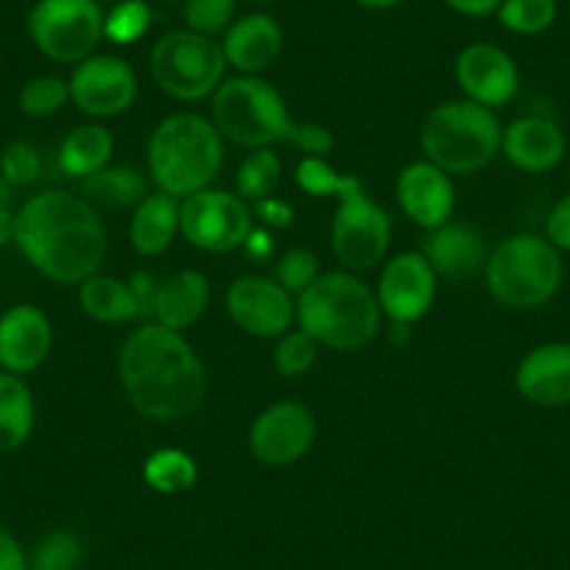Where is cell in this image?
Masks as SVG:
<instances>
[{"label":"cell","mask_w":570,"mask_h":570,"mask_svg":"<svg viewBox=\"0 0 570 570\" xmlns=\"http://www.w3.org/2000/svg\"><path fill=\"white\" fill-rule=\"evenodd\" d=\"M14 246L42 277L81 285L107 261V229L85 196L53 188L14 213Z\"/></svg>","instance_id":"obj_1"},{"label":"cell","mask_w":570,"mask_h":570,"mask_svg":"<svg viewBox=\"0 0 570 570\" xmlns=\"http://www.w3.org/2000/svg\"><path fill=\"white\" fill-rule=\"evenodd\" d=\"M124 392L146 420L177 422L194 414L207 392V372L179 331L157 322L137 327L118 355Z\"/></svg>","instance_id":"obj_2"},{"label":"cell","mask_w":570,"mask_h":570,"mask_svg":"<svg viewBox=\"0 0 570 570\" xmlns=\"http://www.w3.org/2000/svg\"><path fill=\"white\" fill-rule=\"evenodd\" d=\"M299 331L316 344L353 353L364 350L381 327V305L375 292L353 272L320 274L297 299Z\"/></svg>","instance_id":"obj_3"},{"label":"cell","mask_w":570,"mask_h":570,"mask_svg":"<svg viewBox=\"0 0 570 570\" xmlns=\"http://www.w3.org/2000/svg\"><path fill=\"white\" fill-rule=\"evenodd\" d=\"M224 166V142L216 124L194 112L168 115L149 140L151 179L163 194L185 199L210 188Z\"/></svg>","instance_id":"obj_4"},{"label":"cell","mask_w":570,"mask_h":570,"mask_svg":"<svg viewBox=\"0 0 570 570\" xmlns=\"http://www.w3.org/2000/svg\"><path fill=\"white\" fill-rule=\"evenodd\" d=\"M503 126L490 107L453 98L428 112L420 131L425 160L445 174H475L501 151Z\"/></svg>","instance_id":"obj_5"},{"label":"cell","mask_w":570,"mask_h":570,"mask_svg":"<svg viewBox=\"0 0 570 570\" xmlns=\"http://www.w3.org/2000/svg\"><path fill=\"white\" fill-rule=\"evenodd\" d=\"M484 272L492 297L514 311L542 308L553 299L564 277L557 246L531 233L503 238L487 257Z\"/></svg>","instance_id":"obj_6"},{"label":"cell","mask_w":570,"mask_h":570,"mask_svg":"<svg viewBox=\"0 0 570 570\" xmlns=\"http://www.w3.org/2000/svg\"><path fill=\"white\" fill-rule=\"evenodd\" d=\"M213 124L218 135L246 149L292 142L297 129V120L292 118L277 87L257 76H235L222 81V87L213 92Z\"/></svg>","instance_id":"obj_7"},{"label":"cell","mask_w":570,"mask_h":570,"mask_svg":"<svg viewBox=\"0 0 570 570\" xmlns=\"http://www.w3.org/2000/svg\"><path fill=\"white\" fill-rule=\"evenodd\" d=\"M227 59L213 37L196 31H168L155 42L149 53L151 79L166 96L177 101H199L222 87Z\"/></svg>","instance_id":"obj_8"},{"label":"cell","mask_w":570,"mask_h":570,"mask_svg":"<svg viewBox=\"0 0 570 570\" xmlns=\"http://www.w3.org/2000/svg\"><path fill=\"white\" fill-rule=\"evenodd\" d=\"M29 31L48 59L79 65L104 40V9L98 0H37Z\"/></svg>","instance_id":"obj_9"},{"label":"cell","mask_w":570,"mask_h":570,"mask_svg":"<svg viewBox=\"0 0 570 570\" xmlns=\"http://www.w3.org/2000/svg\"><path fill=\"white\" fill-rule=\"evenodd\" d=\"M252 210L238 194L199 190L179 205V233L190 246L205 252L244 249L252 233Z\"/></svg>","instance_id":"obj_10"},{"label":"cell","mask_w":570,"mask_h":570,"mask_svg":"<svg viewBox=\"0 0 570 570\" xmlns=\"http://www.w3.org/2000/svg\"><path fill=\"white\" fill-rule=\"evenodd\" d=\"M331 240L344 268L366 272L386 257L389 240H392V218L366 196V190H361L347 199H338Z\"/></svg>","instance_id":"obj_11"},{"label":"cell","mask_w":570,"mask_h":570,"mask_svg":"<svg viewBox=\"0 0 570 570\" xmlns=\"http://www.w3.org/2000/svg\"><path fill=\"white\" fill-rule=\"evenodd\" d=\"M316 440V420L308 405L279 400L255 416L249 428L252 456L268 468L297 464Z\"/></svg>","instance_id":"obj_12"},{"label":"cell","mask_w":570,"mask_h":570,"mask_svg":"<svg viewBox=\"0 0 570 570\" xmlns=\"http://www.w3.org/2000/svg\"><path fill=\"white\" fill-rule=\"evenodd\" d=\"M229 320L255 338H279L297 320V305L277 279L244 274L227 288Z\"/></svg>","instance_id":"obj_13"},{"label":"cell","mask_w":570,"mask_h":570,"mask_svg":"<svg viewBox=\"0 0 570 570\" xmlns=\"http://www.w3.org/2000/svg\"><path fill=\"white\" fill-rule=\"evenodd\" d=\"M70 101L92 118H115L135 104L137 76L129 62L112 53H92L70 76Z\"/></svg>","instance_id":"obj_14"},{"label":"cell","mask_w":570,"mask_h":570,"mask_svg":"<svg viewBox=\"0 0 570 570\" xmlns=\"http://www.w3.org/2000/svg\"><path fill=\"white\" fill-rule=\"evenodd\" d=\"M436 272L422 252H400L383 266L377 279V305L394 325H411L431 311L436 297Z\"/></svg>","instance_id":"obj_15"},{"label":"cell","mask_w":570,"mask_h":570,"mask_svg":"<svg viewBox=\"0 0 570 570\" xmlns=\"http://www.w3.org/2000/svg\"><path fill=\"white\" fill-rule=\"evenodd\" d=\"M456 85L468 101L498 109L518 96L520 70L501 46L473 42L456 57Z\"/></svg>","instance_id":"obj_16"},{"label":"cell","mask_w":570,"mask_h":570,"mask_svg":"<svg viewBox=\"0 0 570 570\" xmlns=\"http://www.w3.org/2000/svg\"><path fill=\"white\" fill-rule=\"evenodd\" d=\"M53 331L37 305L20 303L0 314V366L12 375H29L48 358Z\"/></svg>","instance_id":"obj_17"},{"label":"cell","mask_w":570,"mask_h":570,"mask_svg":"<svg viewBox=\"0 0 570 570\" xmlns=\"http://www.w3.org/2000/svg\"><path fill=\"white\" fill-rule=\"evenodd\" d=\"M397 202L416 227L436 229L451 222L456 194H453L451 177L440 166L420 160L400 171Z\"/></svg>","instance_id":"obj_18"},{"label":"cell","mask_w":570,"mask_h":570,"mask_svg":"<svg viewBox=\"0 0 570 570\" xmlns=\"http://www.w3.org/2000/svg\"><path fill=\"white\" fill-rule=\"evenodd\" d=\"M501 151L514 168L525 174H546L562 163L568 151L564 131L542 115H525L503 129Z\"/></svg>","instance_id":"obj_19"},{"label":"cell","mask_w":570,"mask_h":570,"mask_svg":"<svg viewBox=\"0 0 570 570\" xmlns=\"http://www.w3.org/2000/svg\"><path fill=\"white\" fill-rule=\"evenodd\" d=\"M514 386L529 403L559 409L570 403V344H540L520 361Z\"/></svg>","instance_id":"obj_20"},{"label":"cell","mask_w":570,"mask_h":570,"mask_svg":"<svg viewBox=\"0 0 570 570\" xmlns=\"http://www.w3.org/2000/svg\"><path fill=\"white\" fill-rule=\"evenodd\" d=\"M224 59L240 76H257L277 62L283 51V29L272 14H244L224 31Z\"/></svg>","instance_id":"obj_21"},{"label":"cell","mask_w":570,"mask_h":570,"mask_svg":"<svg viewBox=\"0 0 570 570\" xmlns=\"http://www.w3.org/2000/svg\"><path fill=\"white\" fill-rule=\"evenodd\" d=\"M422 255L434 266L436 277L464 279L487 266V240L479 229L468 224H442L436 229H428V238L422 244Z\"/></svg>","instance_id":"obj_22"},{"label":"cell","mask_w":570,"mask_h":570,"mask_svg":"<svg viewBox=\"0 0 570 570\" xmlns=\"http://www.w3.org/2000/svg\"><path fill=\"white\" fill-rule=\"evenodd\" d=\"M207 305H210V283H207V277L196 268H185V272L160 279L155 299V320L157 325L183 333L185 327H190L205 314Z\"/></svg>","instance_id":"obj_23"},{"label":"cell","mask_w":570,"mask_h":570,"mask_svg":"<svg viewBox=\"0 0 570 570\" xmlns=\"http://www.w3.org/2000/svg\"><path fill=\"white\" fill-rule=\"evenodd\" d=\"M179 233V202L174 196L149 194L131 213L129 240L137 255L155 257L163 255L174 244Z\"/></svg>","instance_id":"obj_24"},{"label":"cell","mask_w":570,"mask_h":570,"mask_svg":"<svg viewBox=\"0 0 570 570\" xmlns=\"http://www.w3.org/2000/svg\"><path fill=\"white\" fill-rule=\"evenodd\" d=\"M115 149V137L107 126L85 124L68 131V137L59 146V168L65 177L87 179L109 166V157Z\"/></svg>","instance_id":"obj_25"},{"label":"cell","mask_w":570,"mask_h":570,"mask_svg":"<svg viewBox=\"0 0 570 570\" xmlns=\"http://www.w3.org/2000/svg\"><path fill=\"white\" fill-rule=\"evenodd\" d=\"M35 394L26 381L12 372H0V453L23 448L35 434Z\"/></svg>","instance_id":"obj_26"},{"label":"cell","mask_w":570,"mask_h":570,"mask_svg":"<svg viewBox=\"0 0 570 570\" xmlns=\"http://www.w3.org/2000/svg\"><path fill=\"white\" fill-rule=\"evenodd\" d=\"M79 303L87 316L107 325H120V322L137 320V303L129 283L109 274H92L81 283Z\"/></svg>","instance_id":"obj_27"},{"label":"cell","mask_w":570,"mask_h":570,"mask_svg":"<svg viewBox=\"0 0 570 570\" xmlns=\"http://www.w3.org/2000/svg\"><path fill=\"white\" fill-rule=\"evenodd\" d=\"M81 194H85L90 205L96 202V205L124 210V207L140 205L149 196V188H146L142 174L135 171V168L107 166L98 174H92V177L81 179Z\"/></svg>","instance_id":"obj_28"},{"label":"cell","mask_w":570,"mask_h":570,"mask_svg":"<svg viewBox=\"0 0 570 570\" xmlns=\"http://www.w3.org/2000/svg\"><path fill=\"white\" fill-rule=\"evenodd\" d=\"M142 479L155 492L163 495H177V492H188L199 479V468L194 459L177 448H163V451L151 453L142 464Z\"/></svg>","instance_id":"obj_29"},{"label":"cell","mask_w":570,"mask_h":570,"mask_svg":"<svg viewBox=\"0 0 570 570\" xmlns=\"http://www.w3.org/2000/svg\"><path fill=\"white\" fill-rule=\"evenodd\" d=\"M279 174V157L268 149H255L244 163H240L238 174H235V188L244 202H261L277 190Z\"/></svg>","instance_id":"obj_30"},{"label":"cell","mask_w":570,"mask_h":570,"mask_svg":"<svg viewBox=\"0 0 570 570\" xmlns=\"http://www.w3.org/2000/svg\"><path fill=\"white\" fill-rule=\"evenodd\" d=\"M297 185L305 194L316 196V199H325V196H338V199H347V196L361 194L364 183L358 177H344L338 174L331 163H325L322 157H305L297 166Z\"/></svg>","instance_id":"obj_31"},{"label":"cell","mask_w":570,"mask_h":570,"mask_svg":"<svg viewBox=\"0 0 570 570\" xmlns=\"http://www.w3.org/2000/svg\"><path fill=\"white\" fill-rule=\"evenodd\" d=\"M557 0H503L498 9V20L507 31L523 37L546 35L557 23Z\"/></svg>","instance_id":"obj_32"},{"label":"cell","mask_w":570,"mask_h":570,"mask_svg":"<svg viewBox=\"0 0 570 570\" xmlns=\"http://www.w3.org/2000/svg\"><path fill=\"white\" fill-rule=\"evenodd\" d=\"M85 559V542L76 531H48L29 557L31 570H76Z\"/></svg>","instance_id":"obj_33"},{"label":"cell","mask_w":570,"mask_h":570,"mask_svg":"<svg viewBox=\"0 0 570 570\" xmlns=\"http://www.w3.org/2000/svg\"><path fill=\"white\" fill-rule=\"evenodd\" d=\"M151 20H155V14H151V7L146 0H120L104 14V37L112 46H131V42L146 37V31L151 29Z\"/></svg>","instance_id":"obj_34"},{"label":"cell","mask_w":570,"mask_h":570,"mask_svg":"<svg viewBox=\"0 0 570 570\" xmlns=\"http://www.w3.org/2000/svg\"><path fill=\"white\" fill-rule=\"evenodd\" d=\"M70 101V85L59 76H35L20 90V109L31 118L57 115Z\"/></svg>","instance_id":"obj_35"},{"label":"cell","mask_w":570,"mask_h":570,"mask_svg":"<svg viewBox=\"0 0 570 570\" xmlns=\"http://www.w3.org/2000/svg\"><path fill=\"white\" fill-rule=\"evenodd\" d=\"M235 3L238 0H185V29L196 31L202 37L224 35L235 23Z\"/></svg>","instance_id":"obj_36"},{"label":"cell","mask_w":570,"mask_h":570,"mask_svg":"<svg viewBox=\"0 0 570 570\" xmlns=\"http://www.w3.org/2000/svg\"><path fill=\"white\" fill-rule=\"evenodd\" d=\"M316 355H320V344L308 333H283L277 338V347H274V370L283 377H299L316 364Z\"/></svg>","instance_id":"obj_37"},{"label":"cell","mask_w":570,"mask_h":570,"mask_svg":"<svg viewBox=\"0 0 570 570\" xmlns=\"http://www.w3.org/2000/svg\"><path fill=\"white\" fill-rule=\"evenodd\" d=\"M0 174L12 188H26L42 174V157L35 142L12 140L0 151Z\"/></svg>","instance_id":"obj_38"},{"label":"cell","mask_w":570,"mask_h":570,"mask_svg":"<svg viewBox=\"0 0 570 570\" xmlns=\"http://www.w3.org/2000/svg\"><path fill=\"white\" fill-rule=\"evenodd\" d=\"M320 277V257L311 249H288L277 263V283L288 294H303Z\"/></svg>","instance_id":"obj_39"},{"label":"cell","mask_w":570,"mask_h":570,"mask_svg":"<svg viewBox=\"0 0 570 570\" xmlns=\"http://www.w3.org/2000/svg\"><path fill=\"white\" fill-rule=\"evenodd\" d=\"M294 149L305 151L308 157H325L333 149V135L322 124H303L297 120V129L292 137Z\"/></svg>","instance_id":"obj_40"},{"label":"cell","mask_w":570,"mask_h":570,"mask_svg":"<svg viewBox=\"0 0 570 570\" xmlns=\"http://www.w3.org/2000/svg\"><path fill=\"white\" fill-rule=\"evenodd\" d=\"M546 238L559 252H570V194L551 207L546 218Z\"/></svg>","instance_id":"obj_41"},{"label":"cell","mask_w":570,"mask_h":570,"mask_svg":"<svg viewBox=\"0 0 570 570\" xmlns=\"http://www.w3.org/2000/svg\"><path fill=\"white\" fill-rule=\"evenodd\" d=\"M129 288L131 294H135L137 320H149V316H155V299H157V288H160V279L149 272H137L131 274Z\"/></svg>","instance_id":"obj_42"},{"label":"cell","mask_w":570,"mask_h":570,"mask_svg":"<svg viewBox=\"0 0 570 570\" xmlns=\"http://www.w3.org/2000/svg\"><path fill=\"white\" fill-rule=\"evenodd\" d=\"M0 570H31L29 553L23 551L18 537L0 525Z\"/></svg>","instance_id":"obj_43"},{"label":"cell","mask_w":570,"mask_h":570,"mask_svg":"<svg viewBox=\"0 0 570 570\" xmlns=\"http://www.w3.org/2000/svg\"><path fill=\"white\" fill-rule=\"evenodd\" d=\"M255 213L263 218V224H272V227H288V224H292V216H294L292 207L279 199H272V196L257 202Z\"/></svg>","instance_id":"obj_44"},{"label":"cell","mask_w":570,"mask_h":570,"mask_svg":"<svg viewBox=\"0 0 570 570\" xmlns=\"http://www.w3.org/2000/svg\"><path fill=\"white\" fill-rule=\"evenodd\" d=\"M445 3L464 18H487V14H498L503 0H445Z\"/></svg>","instance_id":"obj_45"},{"label":"cell","mask_w":570,"mask_h":570,"mask_svg":"<svg viewBox=\"0 0 570 570\" xmlns=\"http://www.w3.org/2000/svg\"><path fill=\"white\" fill-rule=\"evenodd\" d=\"M272 246H274L272 235L263 233V229H252L249 238H246V244H244V249L249 257H266V255H272Z\"/></svg>","instance_id":"obj_46"},{"label":"cell","mask_w":570,"mask_h":570,"mask_svg":"<svg viewBox=\"0 0 570 570\" xmlns=\"http://www.w3.org/2000/svg\"><path fill=\"white\" fill-rule=\"evenodd\" d=\"M14 244V213L9 207H0V246Z\"/></svg>","instance_id":"obj_47"},{"label":"cell","mask_w":570,"mask_h":570,"mask_svg":"<svg viewBox=\"0 0 570 570\" xmlns=\"http://www.w3.org/2000/svg\"><path fill=\"white\" fill-rule=\"evenodd\" d=\"M355 3H358V7H364V9H377V12H381V9L400 7L403 0H355Z\"/></svg>","instance_id":"obj_48"},{"label":"cell","mask_w":570,"mask_h":570,"mask_svg":"<svg viewBox=\"0 0 570 570\" xmlns=\"http://www.w3.org/2000/svg\"><path fill=\"white\" fill-rule=\"evenodd\" d=\"M98 3H120V0H98Z\"/></svg>","instance_id":"obj_49"},{"label":"cell","mask_w":570,"mask_h":570,"mask_svg":"<svg viewBox=\"0 0 570 570\" xmlns=\"http://www.w3.org/2000/svg\"><path fill=\"white\" fill-rule=\"evenodd\" d=\"M246 3H268V0H246Z\"/></svg>","instance_id":"obj_50"},{"label":"cell","mask_w":570,"mask_h":570,"mask_svg":"<svg viewBox=\"0 0 570 570\" xmlns=\"http://www.w3.org/2000/svg\"><path fill=\"white\" fill-rule=\"evenodd\" d=\"M177 3H185V0H177Z\"/></svg>","instance_id":"obj_51"}]
</instances>
